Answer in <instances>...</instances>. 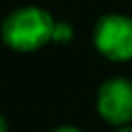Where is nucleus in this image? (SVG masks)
Listing matches in <instances>:
<instances>
[{
  "instance_id": "7ed1b4c3",
  "label": "nucleus",
  "mask_w": 132,
  "mask_h": 132,
  "mask_svg": "<svg viewBox=\"0 0 132 132\" xmlns=\"http://www.w3.org/2000/svg\"><path fill=\"white\" fill-rule=\"evenodd\" d=\"M97 111L103 122L122 128L132 120V80L113 76L101 82L97 91Z\"/></svg>"
},
{
  "instance_id": "0eeeda50",
  "label": "nucleus",
  "mask_w": 132,
  "mask_h": 132,
  "mask_svg": "<svg viewBox=\"0 0 132 132\" xmlns=\"http://www.w3.org/2000/svg\"><path fill=\"white\" fill-rule=\"evenodd\" d=\"M116 132H132V126L128 124V126H122V128H118Z\"/></svg>"
},
{
  "instance_id": "f03ea898",
  "label": "nucleus",
  "mask_w": 132,
  "mask_h": 132,
  "mask_svg": "<svg viewBox=\"0 0 132 132\" xmlns=\"http://www.w3.org/2000/svg\"><path fill=\"white\" fill-rule=\"evenodd\" d=\"M95 50L111 62L132 60V19L126 14H103L93 27Z\"/></svg>"
},
{
  "instance_id": "423d86ee",
  "label": "nucleus",
  "mask_w": 132,
  "mask_h": 132,
  "mask_svg": "<svg viewBox=\"0 0 132 132\" xmlns=\"http://www.w3.org/2000/svg\"><path fill=\"white\" fill-rule=\"evenodd\" d=\"M0 132H8V124H6V120H4L2 113H0Z\"/></svg>"
},
{
  "instance_id": "39448f33",
  "label": "nucleus",
  "mask_w": 132,
  "mask_h": 132,
  "mask_svg": "<svg viewBox=\"0 0 132 132\" xmlns=\"http://www.w3.org/2000/svg\"><path fill=\"white\" fill-rule=\"evenodd\" d=\"M52 132H82L80 128H76V126H70V124H66V126H58L56 130H52Z\"/></svg>"
},
{
  "instance_id": "f257e3e1",
  "label": "nucleus",
  "mask_w": 132,
  "mask_h": 132,
  "mask_svg": "<svg viewBox=\"0 0 132 132\" xmlns=\"http://www.w3.org/2000/svg\"><path fill=\"white\" fill-rule=\"evenodd\" d=\"M56 21L41 6H21L6 14L0 25V37L12 52H37L52 41Z\"/></svg>"
},
{
  "instance_id": "20e7f679",
  "label": "nucleus",
  "mask_w": 132,
  "mask_h": 132,
  "mask_svg": "<svg viewBox=\"0 0 132 132\" xmlns=\"http://www.w3.org/2000/svg\"><path fill=\"white\" fill-rule=\"evenodd\" d=\"M74 35V29L64 23V21H56V27H54V35H52V41L56 43H68Z\"/></svg>"
}]
</instances>
